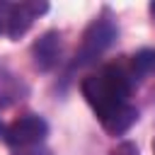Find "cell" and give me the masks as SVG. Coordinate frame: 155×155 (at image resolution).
Wrapping results in <instances>:
<instances>
[{"mask_svg": "<svg viewBox=\"0 0 155 155\" xmlns=\"http://www.w3.org/2000/svg\"><path fill=\"white\" fill-rule=\"evenodd\" d=\"M10 5H12V2H5V0H0V34H7V19H10Z\"/></svg>", "mask_w": 155, "mask_h": 155, "instance_id": "8", "label": "cell"}, {"mask_svg": "<svg viewBox=\"0 0 155 155\" xmlns=\"http://www.w3.org/2000/svg\"><path fill=\"white\" fill-rule=\"evenodd\" d=\"M48 5L46 2H15L10 5V19H7V36L12 39H19L31 24L34 19L46 12Z\"/></svg>", "mask_w": 155, "mask_h": 155, "instance_id": "4", "label": "cell"}, {"mask_svg": "<svg viewBox=\"0 0 155 155\" xmlns=\"http://www.w3.org/2000/svg\"><path fill=\"white\" fill-rule=\"evenodd\" d=\"M136 119H138V109L131 107V104L126 102V104L111 109L109 114H104L99 121H102V126H104L107 133H111V136H121V133H126V131L136 124Z\"/></svg>", "mask_w": 155, "mask_h": 155, "instance_id": "5", "label": "cell"}, {"mask_svg": "<svg viewBox=\"0 0 155 155\" xmlns=\"http://www.w3.org/2000/svg\"><path fill=\"white\" fill-rule=\"evenodd\" d=\"M128 92H131V78L116 65H107L99 73L82 80V94L99 119L111 109L126 104Z\"/></svg>", "mask_w": 155, "mask_h": 155, "instance_id": "1", "label": "cell"}, {"mask_svg": "<svg viewBox=\"0 0 155 155\" xmlns=\"http://www.w3.org/2000/svg\"><path fill=\"white\" fill-rule=\"evenodd\" d=\"M17 155H51L46 148H39V145H34V148H22Z\"/></svg>", "mask_w": 155, "mask_h": 155, "instance_id": "10", "label": "cell"}, {"mask_svg": "<svg viewBox=\"0 0 155 155\" xmlns=\"http://www.w3.org/2000/svg\"><path fill=\"white\" fill-rule=\"evenodd\" d=\"M153 150H155V140H153Z\"/></svg>", "mask_w": 155, "mask_h": 155, "instance_id": "12", "label": "cell"}, {"mask_svg": "<svg viewBox=\"0 0 155 155\" xmlns=\"http://www.w3.org/2000/svg\"><path fill=\"white\" fill-rule=\"evenodd\" d=\"M150 15L155 17V2H150Z\"/></svg>", "mask_w": 155, "mask_h": 155, "instance_id": "11", "label": "cell"}, {"mask_svg": "<svg viewBox=\"0 0 155 155\" xmlns=\"http://www.w3.org/2000/svg\"><path fill=\"white\" fill-rule=\"evenodd\" d=\"M131 65H133V75H150V73H155V51L153 48L138 51L133 56Z\"/></svg>", "mask_w": 155, "mask_h": 155, "instance_id": "7", "label": "cell"}, {"mask_svg": "<svg viewBox=\"0 0 155 155\" xmlns=\"http://www.w3.org/2000/svg\"><path fill=\"white\" fill-rule=\"evenodd\" d=\"M0 131H2V124H0Z\"/></svg>", "mask_w": 155, "mask_h": 155, "instance_id": "13", "label": "cell"}, {"mask_svg": "<svg viewBox=\"0 0 155 155\" xmlns=\"http://www.w3.org/2000/svg\"><path fill=\"white\" fill-rule=\"evenodd\" d=\"M31 53H34V63H36V68H41V70L53 68L56 61H58V56H61V41H58V34H56V31L44 34V36L31 46Z\"/></svg>", "mask_w": 155, "mask_h": 155, "instance_id": "6", "label": "cell"}, {"mask_svg": "<svg viewBox=\"0 0 155 155\" xmlns=\"http://www.w3.org/2000/svg\"><path fill=\"white\" fill-rule=\"evenodd\" d=\"M116 34L119 31H116L114 22H109V19H94L87 27L85 36H82V44H80V51L75 56L73 65H87V63H92L97 56H102L114 44Z\"/></svg>", "mask_w": 155, "mask_h": 155, "instance_id": "2", "label": "cell"}, {"mask_svg": "<svg viewBox=\"0 0 155 155\" xmlns=\"http://www.w3.org/2000/svg\"><path fill=\"white\" fill-rule=\"evenodd\" d=\"M111 155H138V150H136V145H131V143H124V145H119Z\"/></svg>", "mask_w": 155, "mask_h": 155, "instance_id": "9", "label": "cell"}, {"mask_svg": "<svg viewBox=\"0 0 155 155\" xmlns=\"http://www.w3.org/2000/svg\"><path fill=\"white\" fill-rule=\"evenodd\" d=\"M48 136V124L36 116V114H27V116H19L17 121H12L7 128H5V140L12 145V148H34L39 145L44 138Z\"/></svg>", "mask_w": 155, "mask_h": 155, "instance_id": "3", "label": "cell"}]
</instances>
